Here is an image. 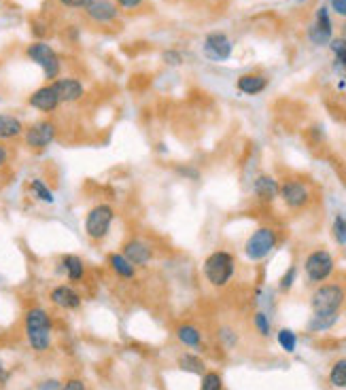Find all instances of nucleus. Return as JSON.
Listing matches in <instances>:
<instances>
[{
	"label": "nucleus",
	"mask_w": 346,
	"mask_h": 390,
	"mask_svg": "<svg viewBox=\"0 0 346 390\" xmlns=\"http://www.w3.org/2000/svg\"><path fill=\"white\" fill-rule=\"evenodd\" d=\"M24 331H26V339L28 346L42 355V352H49L52 350V343H54V318L52 314L40 308V306H32L26 310L24 314Z\"/></svg>",
	"instance_id": "f257e3e1"
},
{
	"label": "nucleus",
	"mask_w": 346,
	"mask_h": 390,
	"mask_svg": "<svg viewBox=\"0 0 346 390\" xmlns=\"http://www.w3.org/2000/svg\"><path fill=\"white\" fill-rule=\"evenodd\" d=\"M202 274H204V280L214 289L228 286L236 274V257L230 250H212L204 259Z\"/></svg>",
	"instance_id": "f03ea898"
},
{
	"label": "nucleus",
	"mask_w": 346,
	"mask_h": 390,
	"mask_svg": "<svg viewBox=\"0 0 346 390\" xmlns=\"http://www.w3.org/2000/svg\"><path fill=\"white\" fill-rule=\"evenodd\" d=\"M117 219V210L109 202H98L94 204L88 212H85L83 219V231L92 242H102L109 238L113 223Z\"/></svg>",
	"instance_id": "7ed1b4c3"
},
{
	"label": "nucleus",
	"mask_w": 346,
	"mask_h": 390,
	"mask_svg": "<svg viewBox=\"0 0 346 390\" xmlns=\"http://www.w3.org/2000/svg\"><path fill=\"white\" fill-rule=\"evenodd\" d=\"M60 136V127L54 119L49 117H42V119H36L32 123L26 125L24 129V136H22V143L28 151L32 153H42L47 151Z\"/></svg>",
	"instance_id": "20e7f679"
},
{
	"label": "nucleus",
	"mask_w": 346,
	"mask_h": 390,
	"mask_svg": "<svg viewBox=\"0 0 346 390\" xmlns=\"http://www.w3.org/2000/svg\"><path fill=\"white\" fill-rule=\"evenodd\" d=\"M26 58L42 70L45 81H56L62 76V58L47 40H34L26 47Z\"/></svg>",
	"instance_id": "39448f33"
},
{
	"label": "nucleus",
	"mask_w": 346,
	"mask_h": 390,
	"mask_svg": "<svg viewBox=\"0 0 346 390\" xmlns=\"http://www.w3.org/2000/svg\"><path fill=\"white\" fill-rule=\"evenodd\" d=\"M346 301V289L338 282H323L310 297L313 314H338Z\"/></svg>",
	"instance_id": "423d86ee"
},
{
	"label": "nucleus",
	"mask_w": 346,
	"mask_h": 390,
	"mask_svg": "<svg viewBox=\"0 0 346 390\" xmlns=\"http://www.w3.org/2000/svg\"><path fill=\"white\" fill-rule=\"evenodd\" d=\"M278 246V231L274 227L262 225L257 227L249 240L244 242V257L249 261L257 263V261H264V259Z\"/></svg>",
	"instance_id": "0eeeda50"
},
{
	"label": "nucleus",
	"mask_w": 346,
	"mask_h": 390,
	"mask_svg": "<svg viewBox=\"0 0 346 390\" xmlns=\"http://www.w3.org/2000/svg\"><path fill=\"white\" fill-rule=\"evenodd\" d=\"M333 270H336V259L325 248H315L304 259V272L308 282L313 284H323L325 280H329Z\"/></svg>",
	"instance_id": "6e6552de"
},
{
	"label": "nucleus",
	"mask_w": 346,
	"mask_h": 390,
	"mask_svg": "<svg viewBox=\"0 0 346 390\" xmlns=\"http://www.w3.org/2000/svg\"><path fill=\"white\" fill-rule=\"evenodd\" d=\"M278 197L289 210H304L313 202V191L308 183L299 181V179H287L281 183Z\"/></svg>",
	"instance_id": "1a4fd4ad"
},
{
	"label": "nucleus",
	"mask_w": 346,
	"mask_h": 390,
	"mask_svg": "<svg viewBox=\"0 0 346 390\" xmlns=\"http://www.w3.org/2000/svg\"><path fill=\"white\" fill-rule=\"evenodd\" d=\"M121 252L125 254V259L134 268H147L149 263H153V259H155V246L149 240L139 238V236L125 240L123 246H121Z\"/></svg>",
	"instance_id": "9d476101"
},
{
	"label": "nucleus",
	"mask_w": 346,
	"mask_h": 390,
	"mask_svg": "<svg viewBox=\"0 0 346 390\" xmlns=\"http://www.w3.org/2000/svg\"><path fill=\"white\" fill-rule=\"evenodd\" d=\"M28 106H30L32 111L40 113V115L49 117V115L58 113V108L62 106V102H60L56 90L52 88V83H47V85H40V88H36V90L28 96Z\"/></svg>",
	"instance_id": "9b49d317"
},
{
	"label": "nucleus",
	"mask_w": 346,
	"mask_h": 390,
	"mask_svg": "<svg viewBox=\"0 0 346 390\" xmlns=\"http://www.w3.org/2000/svg\"><path fill=\"white\" fill-rule=\"evenodd\" d=\"M202 51L210 62H226V60H230V56L234 51V42L230 40V36L226 32H210L204 38Z\"/></svg>",
	"instance_id": "f8f14e48"
},
{
	"label": "nucleus",
	"mask_w": 346,
	"mask_h": 390,
	"mask_svg": "<svg viewBox=\"0 0 346 390\" xmlns=\"http://www.w3.org/2000/svg\"><path fill=\"white\" fill-rule=\"evenodd\" d=\"M47 297H49V301L54 303V306L60 308V310L72 312V310H79L83 306V295L77 291L74 284H68V282L52 286Z\"/></svg>",
	"instance_id": "ddd939ff"
},
{
	"label": "nucleus",
	"mask_w": 346,
	"mask_h": 390,
	"mask_svg": "<svg viewBox=\"0 0 346 390\" xmlns=\"http://www.w3.org/2000/svg\"><path fill=\"white\" fill-rule=\"evenodd\" d=\"M333 38V26H331V17H329V9L327 7H319L315 22L308 26V40L317 47L329 45Z\"/></svg>",
	"instance_id": "4468645a"
},
{
	"label": "nucleus",
	"mask_w": 346,
	"mask_h": 390,
	"mask_svg": "<svg viewBox=\"0 0 346 390\" xmlns=\"http://www.w3.org/2000/svg\"><path fill=\"white\" fill-rule=\"evenodd\" d=\"M52 88L56 90L62 104H77L85 98V85L77 76H60L52 81Z\"/></svg>",
	"instance_id": "2eb2a0df"
},
{
	"label": "nucleus",
	"mask_w": 346,
	"mask_h": 390,
	"mask_svg": "<svg viewBox=\"0 0 346 390\" xmlns=\"http://www.w3.org/2000/svg\"><path fill=\"white\" fill-rule=\"evenodd\" d=\"M58 270L64 274L68 284H81L88 278V266H85L83 257L74 252H66L58 259Z\"/></svg>",
	"instance_id": "dca6fc26"
},
{
	"label": "nucleus",
	"mask_w": 346,
	"mask_h": 390,
	"mask_svg": "<svg viewBox=\"0 0 346 390\" xmlns=\"http://www.w3.org/2000/svg\"><path fill=\"white\" fill-rule=\"evenodd\" d=\"M85 15L94 24H113L119 19V7L113 0H92V5L85 9Z\"/></svg>",
	"instance_id": "f3484780"
},
{
	"label": "nucleus",
	"mask_w": 346,
	"mask_h": 390,
	"mask_svg": "<svg viewBox=\"0 0 346 390\" xmlns=\"http://www.w3.org/2000/svg\"><path fill=\"white\" fill-rule=\"evenodd\" d=\"M26 123L15 113H0V143H15L22 140Z\"/></svg>",
	"instance_id": "a211bd4d"
},
{
	"label": "nucleus",
	"mask_w": 346,
	"mask_h": 390,
	"mask_svg": "<svg viewBox=\"0 0 346 390\" xmlns=\"http://www.w3.org/2000/svg\"><path fill=\"white\" fill-rule=\"evenodd\" d=\"M278 189H281V183L270 174H259L253 181V193L259 202H264V204H272L278 197Z\"/></svg>",
	"instance_id": "6ab92c4d"
},
{
	"label": "nucleus",
	"mask_w": 346,
	"mask_h": 390,
	"mask_svg": "<svg viewBox=\"0 0 346 390\" xmlns=\"http://www.w3.org/2000/svg\"><path fill=\"white\" fill-rule=\"evenodd\" d=\"M107 263H109V270H111L117 278H121V280H134V278H136L139 268H134L132 263H129L121 250L109 252V254H107Z\"/></svg>",
	"instance_id": "aec40b11"
},
{
	"label": "nucleus",
	"mask_w": 346,
	"mask_h": 390,
	"mask_svg": "<svg viewBox=\"0 0 346 390\" xmlns=\"http://www.w3.org/2000/svg\"><path fill=\"white\" fill-rule=\"evenodd\" d=\"M236 88L244 96H259L268 88V79L264 74H259V72H246L236 81Z\"/></svg>",
	"instance_id": "412c9836"
},
{
	"label": "nucleus",
	"mask_w": 346,
	"mask_h": 390,
	"mask_svg": "<svg viewBox=\"0 0 346 390\" xmlns=\"http://www.w3.org/2000/svg\"><path fill=\"white\" fill-rule=\"evenodd\" d=\"M26 189H28L30 197L36 200L38 204H47V206H54V204H56V193H54V189H52L45 181H42V179H38V177L30 179L28 185H26Z\"/></svg>",
	"instance_id": "4be33fe9"
},
{
	"label": "nucleus",
	"mask_w": 346,
	"mask_h": 390,
	"mask_svg": "<svg viewBox=\"0 0 346 390\" xmlns=\"http://www.w3.org/2000/svg\"><path fill=\"white\" fill-rule=\"evenodd\" d=\"M175 335L183 346H187V348H196V350L202 348V331L196 325H189V323L179 325Z\"/></svg>",
	"instance_id": "5701e85b"
},
{
	"label": "nucleus",
	"mask_w": 346,
	"mask_h": 390,
	"mask_svg": "<svg viewBox=\"0 0 346 390\" xmlns=\"http://www.w3.org/2000/svg\"><path fill=\"white\" fill-rule=\"evenodd\" d=\"M179 367H181L183 371L198 373V375H204V373H206V363H204L198 355H194V352H183V355L179 357Z\"/></svg>",
	"instance_id": "b1692460"
},
{
	"label": "nucleus",
	"mask_w": 346,
	"mask_h": 390,
	"mask_svg": "<svg viewBox=\"0 0 346 390\" xmlns=\"http://www.w3.org/2000/svg\"><path fill=\"white\" fill-rule=\"evenodd\" d=\"M336 320H338V314H313V320L308 323V329L313 333L327 331L336 325Z\"/></svg>",
	"instance_id": "393cba45"
},
{
	"label": "nucleus",
	"mask_w": 346,
	"mask_h": 390,
	"mask_svg": "<svg viewBox=\"0 0 346 390\" xmlns=\"http://www.w3.org/2000/svg\"><path fill=\"white\" fill-rule=\"evenodd\" d=\"M329 382L336 388H346V359H340L331 365L329 371Z\"/></svg>",
	"instance_id": "a878e982"
},
{
	"label": "nucleus",
	"mask_w": 346,
	"mask_h": 390,
	"mask_svg": "<svg viewBox=\"0 0 346 390\" xmlns=\"http://www.w3.org/2000/svg\"><path fill=\"white\" fill-rule=\"evenodd\" d=\"M331 236L340 246H346V216L344 214H336L333 223H331Z\"/></svg>",
	"instance_id": "bb28decb"
},
{
	"label": "nucleus",
	"mask_w": 346,
	"mask_h": 390,
	"mask_svg": "<svg viewBox=\"0 0 346 390\" xmlns=\"http://www.w3.org/2000/svg\"><path fill=\"white\" fill-rule=\"evenodd\" d=\"M200 390H223V380L217 371H206L202 375Z\"/></svg>",
	"instance_id": "cd10ccee"
},
{
	"label": "nucleus",
	"mask_w": 346,
	"mask_h": 390,
	"mask_svg": "<svg viewBox=\"0 0 346 390\" xmlns=\"http://www.w3.org/2000/svg\"><path fill=\"white\" fill-rule=\"evenodd\" d=\"M278 343L285 352H295L297 348V335L291 329H281L278 331Z\"/></svg>",
	"instance_id": "c85d7f7f"
},
{
	"label": "nucleus",
	"mask_w": 346,
	"mask_h": 390,
	"mask_svg": "<svg viewBox=\"0 0 346 390\" xmlns=\"http://www.w3.org/2000/svg\"><path fill=\"white\" fill-rule=\"evenodd\" d=\"M162 62H164L166 66H181L185 60H183V54H181L179 49H166V51L162 54Z\"/></svg>",
	"instance_id": "c756f323"
},
{
	"label": "nucleus",
	"mask_w": 346,
	"mask_h": 390,
	"mask_svg": "<svg viewBox=\"0 0 346 390\" xmlns=\"http://www.w3.org/2000/svg\"><path fill=\"white\" fill-rule=\"evenodd\" d=\"M253 323H255V329L259 331V335H264V337L270 335V320H268V316L264 312H257L253 316Z\"/></svg>",
	"instance_id": "7c9ffc66"
},
{
	"label": "nucleus",
	"mask_w": 346,
	"mask_h": 390,
	"mask_svg": "<svg viewBox=\"0 0 346 390\" xmlns=\"http://www.w3.org/2000/svg\"><path fill=\"white\" fill-rule=\"evenodd\" d=\"M13 161V149L7 143H0V172H5Z\"/></svg>",
	"instance_id": "2f4dec72"
},
{
	"label": "nucleus",
	"mask_w": 346,
	"mask_h": 390,
	"mask_svg": "<svg viewBox=\"0 0 346 390\" xmlns=\"http://www.w3.org/2000/svg\"><path fill=\"white\" fill-rule=\"evenodd\" d=\"M295 278H297V268L295 266H291L283 276H281V282H278V286H281V291H289L293 284H295Z\"/></svg>",
	"instance_id": "473e14b6"
},
{
	"label": "nucleus",
	"mask_w": 346,
	"mask_h": 390,
	"mask_svg": "<svg viewBox=\"0 0 346 390\" xmlns=\"http://www.w3.org/2000/svg\"><path fill=\"white\" fill-rule=\"evenodd\" d=\"M30 24H32L30 30H32L34 38H36V40H45V36H47V32H49L47 22H42V19H32Z\"/></svg>",
	"instance_id": "72a5a7b5"
},
{
	"label": "nucleus",
	"mask_w": 346,
	"mask_h": 390,
	"mask_svg": "<svg viewBox=\"0 0 346 390\" xmlns=\"http://www.w3.org/2000/svg\"><path fill=\"white\" fill-rule=\"evenodd\" d=\"M58 3L64 7V9H72V11H85L90 5L92 0H58Z\"/></svg>",
	"instance_id": "f704fd0d"
},
{
	"label": "nucleus",
	"mask_w": 346,
	"mask_h": 390,
	"mask_svg": "<svg viewBox=\"0 0 346 390\" xmlns=\"http://www.w3.org/2000/svg\"><path fill=\"white\" fill-rule=\"evenodd\" d=\"M175 170H177V174H181V177L189 179V181H198L200 179V170H196L194 165H177Z\"/></svg>",
	"instance_id": "c9c22d12"
},
{
	"label": "nucleus",
	"mask_w": 346,
	"mask_h": 390,
	"mask_svg": "<svg viewBox=\"0 0 346 390\" xmlns=\"http://www.w3.org/2000/svg\"><path fill=\"white\" fill-rule=\"evenodd\" d=\"M143 3L145 0H115L119 11H136L139 7H143Z\"/></svg>",
	"instance_id": "e433bc0d"
},
{
	"label": "nucleus",
	"mask_w": 346,
	"mask_h": 390,
	"mask_svg": "<svg viewBox=\"0 0 346 390\" xmlns=\"http://www.w3.org/2000/svg\"><path fill=\"white\" fill-rule=\"evenodd\" d=\"M60 390H88V386H85V382L81 377H68Z\"/></svg>",
	"instance_id": "4c0bfd02"
},
{
	"label": "nucleus",
	"mask_w": 346,
	"mask_h": 390,
	"mask_svg": "<svg viewBox=\"0 0 346 390\" xmlns=\"http://www.w3.org/2000/svg\"><path fill=\"white\" fill-rule=\"evenodd\" d=\"M62 388V382L60 380H42L36 390H60Z\"/></svg>",
	"instance_id": "58836bf2"
},
{
	"label": "nucleus",
	"mask_w": 346,
	"mask_h": 390,
	"mask_svg": "<svg viewBox=\"0 0 346 390\" xmlns=\"http://www.w3.org/2000/svg\"><path fill=\"white\" fill-rule=\"evenodd\" d=\"M329 5L340 17H346V0H329Z\"/></svg>",
	"instance_id": "ea45409f"
},
{
	"label": "nucleus",
	"mask_w": 346,
	"mask_h": 390,
	"mask_svg": "<svg viewBox=\"0 0 346 390\" xmlns=\"http://www.w3.org/2000/svg\"><path fill=\"white\" fill-rule=\"evenodd\" d=\"M7 382H9V371L3 363H0V384H7Z\"/></svg>",
	"instance_id": "a19ab883"
},
{
	"label": "nucleus",
	"mask_w": 346,
	"mask_h": 390,
	"mask_svg": "<svg viewBox=\"0 0 346 390\" xmlns=\"http://www.w3.org/2000/svg\"><path fill=\"white\" fill-rule=\"evenodd\" d=\"M340 38H342V40H344V42H346V24H344V26H342V36H340Z\"/></svg>",
	"instance_id": "79ce46f5"
},
{
	"label": "nucleus",
	"mask_w": 346,
	"mask_h": 390,
	"mask_svg": "<svg viewBox=\"0 0 346 390\" xmlns=\"http://www.w3.org/2000/svg\"><path fill=\"white\" fill-rule=\"evenodd\" d=\"M164 3H168V0H164Z\"/></svg>",
	"instance_id": "37998d69"
}]
</instances>
